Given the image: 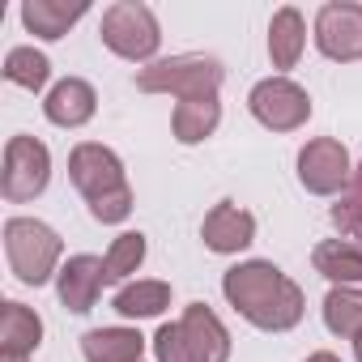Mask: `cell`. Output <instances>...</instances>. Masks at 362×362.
Masks as SVG:
<instances>
[{
    "mask_svg": "<svg viewBox=\"0 0 362 362\" xmlns=\"http://www.w3.org/2000/svg\"><path fill=\"white\" fill-rule=\"evenodd\" d=\"M226 303L260 332H290L303 324L307 298L294 277H286L273 260H243L222 273Z\"/></svg>",
    "mask_w": 362,
    "mask_h": 362,
    "instance_id": "cell-1",
    "label": "cell"
},
{
    "mask_svg": "<svg viewBox=\"0 0 362 362\" xmlns=\"http://www.w3.org/2000/svg\"><path fill=\"white\" fill-rule=\"evenodd\" d=\"M69 179L73 188L86 197L90 218L103 226H119L132 214V188H128V175L115 149L98 145V141H81L69 153Z\"/></svg>",
    "mask_w": 362,
    "mask_h": 362,
    "instance_id": "cell-2",
    "label": "cell"
},
{
    "mask_svg": "<svg viewBox=\"0 0 362 362\" xmlns=\"http://www.w3.org/2000/svg\"><path fill=\"white\" fill-rule=\"evenodd\" d=\"M60 256H64V243L47 222H39V218L5 222V260L22 286H35V290L47 286L60 273Z\"/></svg>",
    "mask_w": 362,
    "mask_h": 362,
    "instance_id": "cell-3",
    "label": "cell"
},
{
    "mask_svg": "<svg viewBox=\"0 0 362 362\" xmlns=\"http://www.w3.org/2000/svg\"><path fill=\"white\" fill-rule=\"evenodd\" d=\"M226 81L222 60L214 56H170V60H153L145 69H136V90L141 94H175L184 98H218Z\"/></svg>",
    "mask_w": 362,
    "mask_h": 362,
    "instance_id": "cell-4",
    "label": "cell"
},
{
    "mask_svg": "<svg viewBox=\"0 0 362 362\" xmlns=\"http://www.w3.org/2000/svg\"><path fill=\"white\" fill-rule=\"evenodd\" d=\"M98 39H103V47L115 52L119 60L153 64V56H158V47H162V26H158L153 9L141 5V0H115L111 9H103Z\"/></svg>",
    "mask_w": 362,
    "mask_h": 362,
    "instance_id": "cell-5",
    "label": "cell"
},
{
    "mask_svg": "<svg viewBox=\"0 0 362 362\" xmlns=\"http://www.w3.org/2000/svg\"><path fill=\"white\" fill-rule=\"evenodd\" d=\"M52 184V153L39 136H9L5 141V170H0V192L9 205H26L35 197H43Z\"/></svg>",
    "mask_w": 362,
    "mask_h": 362,
    "instance_id": "cell-6",
    "label": "cell"
},
{
    "mask_svg": "<svg viewBox=\"0 0 362 362\" xmlns=\"http://www.w3.org/2000/svg\"><path fill=\"white\" fill-rule=\"evenodd\" d=\"M247 111L269 132H294L311 119V94L290 77H264L247 94Z\"/></svg>",
    "mask_w": 362,
    "mask_h": 362,
    "instance_id": "cell-7",
    "label": "cell"
},
{
    "mask_svg": "<svg viewBox=\"0 0 362 362\" xmlns=\"http://www.w3.org/2000/svg\"><path fill=\"white\" fill-rule=\"evenodd\" d=\"M349 179H354V162L337 136H315L298 149V184L311 197H341Z\"/></svg>",
    "mask_w": 362,
    "mask_h": 362,
    "instance_id": "cell-8",
    "label": "cell"
},
{
    "mask_svg": "<svg viewBox=\"0 0 362 362\" xmlns=\"http://www.w3.org/2000/svg\"><path fill=\"white\" fill-rule=\"evenodd\" d=\"M311 39L320 47V56H328L337 64L362 60V5L358 0H328V5H320Z\"/></svg>",
    "mask_w": 362,
    "mask_h": 362,
    "instance_id": "cell-9",
    "label": "cell"
},
{
    "mask_svg": "<svg viewBox=\"0 0 362 362\" xmlns=\"http://www.w3.org/2000/svg\"><path fill=\"white\" fill-rule=\"evenodd\" d=\"M103 286H107V264H103L98 256H86V252H81V256H69V260L60 264V273H56L60 307H64V311H73V315L94 311V303H98Z\"/></svg>",
    "mask_w": 362,
    "mask_h": 362,
    "instance_id": "cell-10",
    "label": "cell"
},
{
    "mask_svg": "<svg viewBox=\"0 0 362 362\" xmlns=\"http://www.w3.org/2000/svg\"><path fill=\"white\" fill-rule=\"evenodd\" d=\"M179 332H184V345L192 354V362H230V332L218 320L214 307L205 303H188L184 315H179Z\"/></svg>",
    "mask_w": 362,
    "mask_h": 362,
    "instance_id": "cell-11",
    "label": "cell"
},
{
    "mask_svg": "<svg viewBox=\"0 0 362 362\" xmlns=\"http://www.w3.org/2000/svg\"><path fill=\"white\" fill-rule=\"evenodd\" d=\"M201 239L218 256H239L243 247L256 243V218L235 201H218L201 222Z\"/></svg>",
    "mask_w": 362,
    "mask_h": 362,
    "instance_id": "cell-12",
    "label": "cell"
},
{
    "mask_svg": "<svg viewBox=\"0 0 362 362\" xmlns=\"http://www.w3.org/2000/svg\"><path fill=\"white\" fill-rule=\"evenodd\" d=\"M94 111H98V94L86 77H64L43 98V115L56 128H86L94 119Z\"/></svg>",
    "mask_w": 362,
    "mask_h": 362,
    "instance_id": "cell-13",
    "label": "cell"
},
{
    "mask_svg": "<svg viewBox=\"0 0 362 362\" xmlns=\"http://www.w3.org/2000/svg\"><path fill=\"white\" fill-rule=\"evenodd\" d=\"M86 13H90L86 0H26V5H22V26H26L35 39L56 43V39H64Z\"/></svg>",
    "mask_w": 362,
    "mask_h": 362,
    "instance_id": "cell-14",
    "label": "cell"
},
{
    "mask_svg": "<svg viewBox=\"0 0 362 362\" xmlns=\"http://www.w3.org/2000/svg\"><path fill=\"white\" fill-rule=\"evenodd\" d=\"M43 345V320L26 303H5L0 307V354L5 358H30Z\"/></svg>",
    "mask_w": 362,
    "mask_h": 362,
    "instance_id": "cell-15",
    "label": "cell"
},
{
    "mask_svg": "<svg viewBox=\"0 0 362 362\" xmlns=\"http://www.w3.org/2000/svg\"><path fill=\"white\" fill-rule=\"evenodd\" d=\"M303 47H307V22L294 5H281L269 22V60H273L277 77H286L303 60Z\"/></svg>",
    "mask_w": 362,
    "mask_h": 362,
    "instance_id": "cell-16",
    "label": "cell"
},
{
    "mask_svg": "<svg viewBox=\"0 0 362 362\" xmlns=\"http://www.w3.org/2000/svg\"><path fill=\"white\" fill-rule=\"evenodd\" d=\"M311 264L332 286H362V243L358 239H324V243H315Z\"/></svg>",
    "mask_w": 362,
    "mask_h": 362,
    "instance_id": "cell-17",
    "label": "cell"
},
{
    "mask_svg": "<svg viewBox=\"0 0 362 362\" xmlns=\"http://www.w3.org/2000/svg\"><path fill=\"white\" fill-rule=\"evenodd\" d=\"M166 307H170V281H158V277H136V281L119 286L111 298V311L124 320H153Z\"/></svg>",
    "mask_w": 362,
    "mask_h": 362,
    "instance_id": "cell-18",
    "label": "cell"
},
{
    "mask_svg": "<svg viewBox=\"0 0 362 362\" xmlns=\"http://www.w3.org/2000/svg\"><path fill=\"white\" fill-rule=\"evenodd\" d=\"M222 124V103L218 98H184L170 111V132L179 145H201L218 132Z\"/></svg>",
    "mask_w": 362,
    "mask_h": 362,
    "instance_id": "cell-19",
    "label": "cell"
},
{
    "mask_svg": "<svg viewBox=\"0 0 362 362\" xmlns=\"http://www.w3.org/2000/svg\"><path fill=\"white\" fill-rule=\"evenodd\" d=\"M86 362H141L145 337L136 328H90L81 337Z\"/></svg>",
    "mask_w": 362,
    "mask_h": 362,
    "instance_id": "cell-20",
    "label": "cell"
},
{
    "mask_svg": "<svg viewBox=\"0 0 362 362\" xmlns=\"http://www.w3.org/2000/svg\"><path fill=\"white\" fill-rule=\"evenodd\" d=\"M320 311H324V328L332 337L354 341L362 332V290L358 286H332L324 294V307Z\"/></svg>",
    "mask_w": 362,
    "mask_h": 362,
    "instance_id": "cell-21",
    "label": "cell"
},
{
    "mask_svg": "<svg viewBox=\"0 0 362 362\" xmlns=\"http://www.w3.org/2000/svg\"><path fill=\"white\" fill-rule=\"evenodd\" d=\"M5 81L30 90V94H39V90L52 81V60H47L43 52H35V47H13V52L5 56Z\"/></svg>",
    "mask_w": 362,
    "mask_h": 362,
    "instance_id": "cell-22",
    "label": "cell"
},
{
    "mask_svg": "<svg viewBox=\"0 0 362 362\" xmlns=\"http://www.w3.org/2000/svg\"><path fill=\"white\" fill-rule=\"evenodd\" d=\"M145 252H149V243H145L141 230H124L119 239H111V247H107V256H103L107 281H124V286H128V277L145 264Z\"/></svg>",
    "mask_w": 362,
    "mask_h": 362,
    "instance_id": "cell-23",
    "label": "cell"
},
{
    "mask_svg": "<svg viewBox=\"0 0 362 362\" xmlns=\"http://www.w3.org/2000/svg\"><path fill=\"white\" fill-rule=\"evenodd\" d=\"M332 226L341 230V239H358L362 243V166H354L349 188L332 205Z\"/></svg>",
    "mask_w": 362,
    "mask_h": 362,
    "instance_id": "cell-24",
    "label": "cell"
},
{
    "mask_svg": "<svg viewBox=\"0 0 362 362\" xmlns=\"http://www.w3.org/2000/svg\"><path fill=\"white\" fill-rule=\"evenodd\" d=\"M153 358L158 362H192V354L184 345V332H179V320L175 324H162L153 332Z\"/></svg>",
    "mask_w": 362,
    "mask_h": 362,
    "instance_id": "cell-25",
    "label": "cell"
},
{
    "mask_svg": "<svg viewBox=\"0 0 362 362\" xmlns=\"http://www.w3.org/2000/svg\"><path fill=\"white\" fill-rule=\"evenodd\" d=\"M307 362H341V358H337V354H328V349H315Z\"/></svg>",
    "mask_w": 362,
    "mask_h": 362,
    "instance_id": "cell-26",
    "label": "cell"
},
{
    "mask_svg": "<svg viewBox=\"0 0 362 362\" xmlns=\"http://www.w3.org/2000/svg\"><path fill=\"white\" fill-rule=\"evenodd\" d=\"M354 358H358V362H362V332H358V337H354Z\"/></svg>",
    "mask_w": 362,
    "mask_h": 362,
    "instance_id": "cell-27",
    "label": "cell"
},
{
    "mask_svg": "<svg viewBox=\"0 0 362 362\" xmlns=\"http://www.w3.org/2000/svg\"><path fill=\"white\" fill-rule=\"evenodd\" d=\"M0 362H30V358H5V354H0Z\"/></svg>",
    "mask_w": 362,
    "mask_h": 362,
    "instance_id": "cell-28",
    "label": "cell"
}]
</instances>
